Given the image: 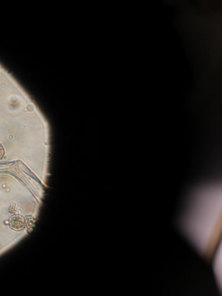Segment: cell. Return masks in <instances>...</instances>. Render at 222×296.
I'll list each match as a JSON object with an SVG mask.
<instances>
[{"instance_id": "cell-1", "label": "cell", "mask_w": 222, "mask_h": 296, "mask_svg": "<svg viewBox=\"0 0 222 296\" xmlns=\"http://www.w3.org/2000/svg\"><path fill=\"white\" fill-rule=\"evenodd\" d=\"M220 191L216 186L200 190L192 199L184 219L187 234L204 254L214 250L218 241L221 224Z\"/></svg>"}, {"instance_id": "cell-2", "label": "cell", "mask_w": 222, "mask_h": 296, "mask_svg": "<svg viewBox=\"0 0 222 296\" xmlns=\"http://www.w3.org/2000/svg\"><path fill=\"white\" fill-rule=\"evenodd\" d=\"M10 225L15 230L20 231L25 228V220L24 217L21 216H15L11 218Z\"/></svg>"}, {"instance_id": "cell-3", "label": "cell", "mask_w": 222, "mask_h": 296, "mask_svg": "<svg viewBox=\"0 0 222 296\" xmlns=\"http://www.w3.org/2000/svg\"><path fill=\"white\" fill-rule=\"evenodd\" d=\"M5 151L3 146L0 144V160L2 159L4 156Z\"/></svg>"}]
</instances>
